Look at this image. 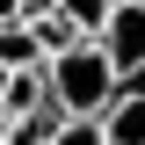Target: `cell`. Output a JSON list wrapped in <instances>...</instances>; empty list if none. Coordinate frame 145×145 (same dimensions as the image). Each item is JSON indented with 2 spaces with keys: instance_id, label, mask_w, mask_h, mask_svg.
<instances>
[{
  "instance_id": "obj_4",
  "label": "cell",
  "mask_w": 145,
  "mask_h": 145,
  "mask_svg": "<svg viewBox=\"0 0 145 145\" xmlns=\"http://www.w3.org/2000/svg\"><path fill=\"white\" fill-rule=\"evenodd\" d=\"M36 65H44L36 36L22 29V22H7V29H0V72H36Z\"/></svg>"
},
{
  "instance_id": "obj_8",
  "label": "cell",
  "mask_w": 145,
  "mask_h": 145,
  "mask_svg": "<svg viewBox=\"0 0 145 145\" xmlns=\"http://www.w3.org/2000/svg\"><path fill=\"white\" fill-rule=\"evenodd\" d=\"M51 145H102V131H94V116H65Z\"/></svg>"
},
{
  "instance_id": "obj_3",
  "label": "cell",
  "mask_w": 145,
  "mask_h": 145,
  "mask_svg": "<svg viewBox=\"0 0 145 145\" xmlns=\"http://www.w3.org/2000/svg\"><path fill=\"white\" fill-rule=\"evenodd\" d=\"M94 131H102V145H145V80L109 94V109L94 116Z\"/></svg>"
},
{
  "instance_id": "obj_9",
  "label": "cell",
  "mask_w": 145,
  "mask_h": 145,
  "mask_svg": "<svg viewBox=\"0 0 145 145\" xmlns=\"http://www.w3.org/2000/svg\"><path fill=\"white\" fill-rule=\"evenodd\" d=\"M36 15H58V0H22V15H15V22H36Z\"/></svg>"
},
{
  "instance_id": "obj_6",
  "label": "cell",
  "mask_w": 145,
  "mask_h": 145,
  "mask_svg": "<svg viewBox=\"0 0 145 145\" xmlns=\"http://www.w3.org/2000/svg\"><path fill=\"white\" fill-rule=\"evenodd\" d=\"M22 29L36 36V51H44V58H58V51H72V44H87V36L72 29L65 15H36V22H22Z\"/></svg>"
},
{
  "instance_id": "obj_1",
  "label": "cell",
  "mask_w": 145,
  "mask_h": 145,
  "mask_svg": "<svg viewBox=\"0 0 145 145\" xmlns=\"http://www.w3.org/2000/svg\"><path fill=\"white\" fill-rule=\"evenodd\" d=\"M116 87H123V80L109 72V58L94 51V44H72V51L44 58V94H51L65 116H102Z\"/></svg>"
},
{
  "instance_id": "obj_2",
  "label": "cell",
  "mask_w": 145,
  "mask_h": 145,
  "mask_svg": "<svg viewBox=\"0 0 145 145\" xmlns=\"http://www.w3.org/2000/svg\"><path fill=\"white\" fill-rule=\"evenodd\" d=\"M87 44L109 58V72H116L123 87H138V80H145V0H116L109 22L87 36Z\"/></svg>"
},
{
  "instance_id": "obj_5",
  "label": "cell",
  "mask_w": 145,
  "mask_h": 145,
  "mask_svg": "<svg viewBox=\"0 0 145 145\" xmlns=\"http://www.w3.org/2000/svg\"><path fill=\"white\" fill-rule=\"evenodd\" d=\"M44 102V65L36 72H7V87H0V116H29Z\"/></svg>"
},
{
  "instance_id": "obj_7",
  "label": "cell",
  "mask_w": 145,
  "mask_h": 145,
  "mask_svg": "<svg viewBox=\"0 0 145 145\" xmlns=\"http://www.w3.org/2000/svg\"><path fill=\"white\" fill-rule=\"evenodd\" d=\"M109 7H116V0H58V15H65L80 36H94V29H102V22H109Z\"/></svg>"
},
{
  "instance_id": "obj_11",
  "label": "cell",
  "mask_w": 145,
  "mask_h": 145,
  "mask_svg": "<svg viewBox=\"0 0 145 145\" xmlns=\"http://www.w3.org/2000/svg\"><path fill=\"white\" fill-rule=\"evenodd\" d=\"M0 145H7V116H0Z\"/></svg>"
},
{
  "instance_id": "obj_10",
  "label": "cell",
  "mask_w": 145,
  "mask_h": 145,
  "mask_svg": "<svg viewBox=\"0 0 145 145\" xmlns=\"http://www.w3.org/2000/svg\"><path fill=\"white\" fill-rule=\"evenodd\" d=\"M22 15V0H0V29H7V22H15Z\"/></svg>"
}]
</instances>
